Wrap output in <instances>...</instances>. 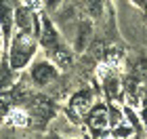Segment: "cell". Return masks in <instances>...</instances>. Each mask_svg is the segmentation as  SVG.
<instances>
[{
	"mask_svg": "<svg viewBox=\"0 0 147 139\" xmlns=\"http://www.w3.org/2000/svg\"><path fill=\"white\" fill-rule=\"evenodd\" d=\"M25 97H28V95H25V87H17V89H13V101H23Z\"/></svg>",
	"mask_w": 147,
	"mask_h": 139,
	"instance_id": "8fae6325",
	"label": "cell"
},
{
	"mask_svg": "<svg viewBox=\"0 0 147 139\" xmlns=\"http://www.w3.org/2000/svg\"><path fill=\"white\" fill-rule=\"evenodd\" d=\"M105 87H107V93L109 95H116V91H118V80L113 76H109L107 80H105Z\"/></svg>",
	"mask_w": 147,
	"mask_h": 139,
	"instance_id": "30bf717a",
	"label": "cell"
},
{
	"mask_svg": "<svg viewBox=\"0 0 147 139\" xmlns=\"http://www.w3.org/2000/svg\"><path fill=\"white\" fill-rule=\"evenodd\" d=\"M88 9H90L92 15H99V13H101V4L99 2H88Z\"/></svg>",
	"mask_w": 147,
	"mask_h": 139,
	"instance_id": "7c38bea8",
	"label": "cell"
},
{
	"mask_svg": "<svg viewBox=\"0 0 147 139\" xmlns=\"http://www.w3.org/2000/svg\"><path fill=\"white\" fill-rule=\"evenodd\" d=\"M143 118H145V122H147V110H145V114H143Z\"/></svg>",
	"mask_w": 147,
	"mask_h": 139,
	"instance_id": "2e32d148",
	"label": "cell"
},
{
	"mask_svg": "<svg viewBox=\"0 0 147 139\" xmlns=\"http://www.w3.org/2000/svg\"><path fill=\"white\" fill-rule=\"evenodd\" d=\"M42 44L46 49H57V32L53 30L49 19H44V32H42Z\"/></svg>",
	"mask_w": 147,
	"mask_h": 139,
	"instance_id": "277c9868",
	"label": "cell"
},
{
	"mask_svg": "<svg viewBox=\"0 0 147 139\" xmlns=\"http://www.w3.org/2000/svg\"><path fill=\"white\" fill-rule=\"evenodd\" d=\"M46 139H57V137H55V135H49V137H46Z\"/></svg>",
	"mask_w": 147,
	"mask_h": 139,
	"instance_id": "9a60e30c",
	"label": "cell"
},
{
	"mask_svg": "<svg viewBox=\"0 0 147 139\" xmlns=\"http://www.w3.org/2000/svg\"><path fill=\"white\" fill-rule=\"evenodd\" d=\"M88 105H90V93H88V91H80V93L74 95V99H71V108H74V110L86 112Z\"/></svg>",
	"mask_w": 147,
	"mask_h": 139,
	"instance_id": "5b68a950",
	"label": "cell"
},
{
	"mask_svg": "<svg viewBox=\"0 0 147 139\" xmlns=\"http://www.w3.org/2000/svg\"><path fill=\"white\" fill-rule=\"evenodd\" d=\"M9 80H11V74H9V68L4 65V68H2V84H4V87L9 84Z\"/></svg>",
	"mask_w": 147,
	"mask_h": 139,
	"instance_id": "4fadbf2b",
	"label": "cell"
},
{
	"mask_svg": "<svg viewBox=\"0 0 147 139\" xmlns=\"http://www.w3.org/2000/svg\"><path fill=\"white\" fill-rule=\"evenodd\" d=\"M88 122H90V127L97 129V131L101 129V127H105V108H103V105H97V108L90 112Z\"/></svg>",
	"mask_w": 147,
	"mask_h": 139,
	"instance_id": "8992f818",
	"label": "cell"
},
{
	"mask_svg": "<svg viewBox=\"0 0 147 139\" xmlns=\"http://www.w3.org/2000/svg\"><path fill=\"white\" fill-rule=\"evenodd\" d=\"M34 53V42L30 40L28 36H19L15 44L11 49V65L13 68H21V65L28 63V59Z\"/></svg>",
	"mask_w": 147,
	"mask_h": 139,
	"instance_id": "6da1fadb",
	"label": "cell"
},
{
	"mask_svg": "<svg viewBox=\"0 0 147 139\" xmlns=\"http://www.w3.org/2000/svg\"><path fill=\"white\" fill-rule=\"evenodd\" d=\"M88 36H90V23H82V25H80V32H78V49L80 51L86 46Z\"/></svg>",
	"mask_w": 147,
	"mask_h": 139,
	"instance_id": "ba28073f",
	"label": "cell"
},
{
	"mask_svg": "<svg viewBox=\"0 0 147 139\" xmlns=\"http://www.w3.org/2000/svg\"><path fill=\"white\" fill-rule=\"evenodd\" d=\"M55 55H57V59H59V63H61V65H69V63H71V55H69L67 51L57 49V51H55Z\"/></svg>",
	"mask_w": 147,
	"mask_h": 139,
	"instance_id": "9c48e42d",
	"label": "cell"
},
{
	"mask_svg": "<svg viewBox=\"0 0 147 139\" xmlns=\"http://www.w3.org/2000/svg\"><path fill=\"white\" fill-rule=\"evenodd\" d=\"M30 110H32V116L40 118V122H44L46 118L53 116V103L46 97H34L30 101Z\"/></svg>",
	"mask_w": 147,
	"mask_h": 139,
	"instance_id": "7a4b0ae2",
	"label": "cell"
},
{
	"mask_svg": "<svg viewBox=\"0 0 147 139\" xmlns=\"http://www.w3.org/2000/svg\"><path fill=\"white\" fill-rule=\"evenodd\" d=\"M17 23L23 28V32H30L32 30V15H30V11L19 9L17 11Z\"/></svg>",
	"mask_w": 147,
	"mask_h": 139,
	"instance_id": "52a82bcc",
	"label": "cell"
},
{
	"mask_svg": "<svg viewBox=\"0 0 147 139\" xmlns=\"http://www.w3.org/2000/svg\"><path fill=\"white\" fill-rule=\"evenodd\" d=\"M32 78H34L36 84H46L49 80L55 78V70H53L49 63H38V65H34V70H32Z\"/></svg>",
	"mask_w": 147,
	"mask_h": 139,
	"instance_id": "3957f363",
	"label": "cell"
},
{
	"mask_svg": "<svg viewBox=\"0 0 147 139\" xmlns=\"http://www.w3.org/2000/svg\"><path fill=\"white\" fill-rule=\"evenodd\" d=\"M128 133H130V129H118V131H116V135H118V137H126Z\"/></svg>",
	"mask_w": 147,
	"mask_h": 139,
	"instance_id": "5bb4252c",
	"label": "cell"
}]
</instances>
